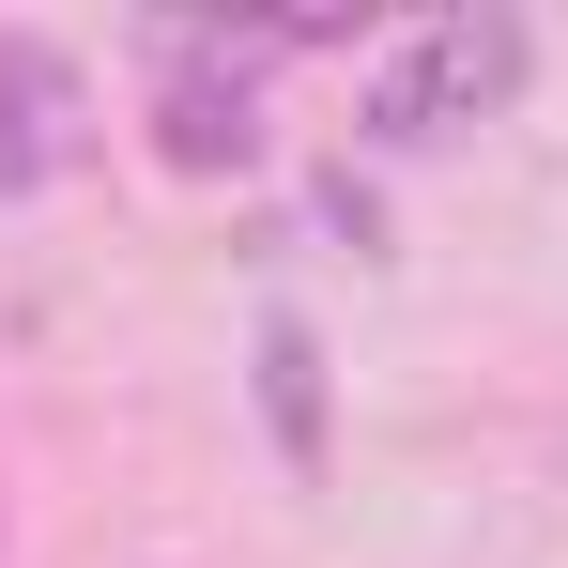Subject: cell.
Returning a JSON list of instances; mask_svg holds the SVG:
<instances>
[{
	"mask_svg": "<svg viewBox=\"0 0 568 568\" xmlns=\"http://www.w3.org/2000/svg\"><path fill=\"white\" fill-rule=\"evenodd\" d=\"M262 430H277V462L292 476H323V338H307V323H262Z\"/></svg>",
	"mask_w": 568,
	"mask_h": 568,
	"instance_id": "6da1fadb",
	"label": "cell"
},
{
	"mask_svg": "<svg viewBox=\"0 0 568 568\" xmlns=\"http://www.w3.org/2000/svg\"><path fill=\"white\" fill-rule=\"evenodd\" d=\"M415 47H430V78H446V123L491 108V93H523V31H507V16H446V31H415Z\"/></svg>",
	"mask_w": 568,
	"mask_h": 568,
	"instance_id": "7a4b0ae2",
	"label": "cell"
},
{
	"mask_svg": "<svg viewBox=\"0 0 568 568\" xmlns=\"http://www.w3.org/2000/svg\"><path fill=\"white\" fill-rule=\"evenodd\" d=\"M170 154H185V170H246V154H262L246 78H170Z\"/></svg>",
	"mask_w": 568,
	"mask_h": 568,
	"instance_id": "3957f363",
	"label": "cell"
}]
</instances>
